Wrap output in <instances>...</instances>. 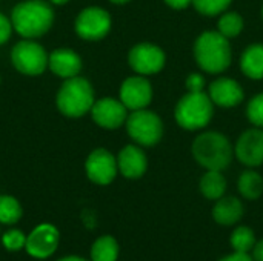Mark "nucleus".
Masks as SVG:
<instances>
[{
	"instance_id": "nucleus-1",
	"label": "nucleus",
	"mask_w": 263,
	"mask_h": 261,
	"mask_svg": "<svg viewBox=\"0 0 263 261\" xmlns=\"http://www.w3.org/2000/svg\"><path fill=\"white\" fill-rule=\"evenodd\" d=\"M54 22L52 8L45 0H25L11 14L12 28L25 38L43 35Z\"/></svg>"
},
{
	"instance_id": "nucleus-2",
	"label": "nucleus",
	"mask_w": 263,
	"mask_h": 261,
	"mask_svg": "<svg viewBox=\"0 0 263 261\" xmlns=\"http://www.w3.org/2000/svg\"><path fill=\"white\" fill-rule=\"evenodd\" d=\"M194 54L199 66L206 72H222L231 63V46L220 32L208 31L199 35Z\"/></svg>"
},
{
	"instance_id": "nucleus-3",
	"label": "nucleus",
	"mask_w": 263,
	"mask_h": 261,
	"mask_svg": "<svg viewBox=\"0 0 263 261\" xmlns=\"http://www.w3.org/2000/svg\"><path fill=\"white\" fill-rule=\"evenodd\" d=\"M193 154L197 163L208 171H222L231 163L233 148L225 135L205 132L194 140Z\"/></svg>"
},
{
	"instance_id": "nucleus-4",
	"label": "nucleus",
	"mask_w": 263,
	"mask_h": 261,
	"mask_svg": "<svg viewBox=\"0 0 263 261\" xmlns=\"http://www.w3.org/2000/svg\"><path fill=\"white\" fill-rule=\"evenodd\" d=\"M59 111L66 117H82L94 105V91L83 77H71L62 85L55 98Z\"/></svg>"
},
{
	"instance_id": "nucleus-5",
	"label": "nucleus",
	"mask_w": 263,
	"mask_h": 261,
	"mask_svg": "<svg viewBox=\"0 0 263 261\" xmlns=\"http://www.w3.org/2000/svg\"><path fill=\"white\" fill-rule=\"evenodd\" d=\"M213 117V102L210 95L202 92H188L176 106L177 123L190 131L200 129L210 123Z\"/></svg>"
},
{
	"instance_id": "nucleus-6",
	"label": "nucleus",
	"mask_w": 263,
	"mask_h": 261,
	"mask_svg": "<svg viewBox=\"0 0 263 261\" xmlns=\"http://www.w3.org/2000/svg\"><path fill=\"white\" fill-rule=\"evenodd\" d=\"M126 131L129 137L142 146L156 145L163 134V125L157 114L145 109L131 112L126 118Z\"/></svg>"
},
{
	"instance_id": "nucleus-7",
	"label": "nucleus",
	"mask_w": 263,
	"mask_h": 261,
	"mask_svg": "<svg viewBox=\"0 0 263 261\" xmlns=\"http://www.w3.org/2000/svg\"><path fill=\"white\" fill-rule=\"evenodd\" d=\"M11 60L15 69L25 75H39L48 66L46 51L32 40L18 42L11 51Z\"/></svg>"
},
{
	"instance_id": "nucleus-8",
	"label": "nucleus",
	"mask_w": 263,
	"mask_h": 261,
	"mask_svg": "<svg viewBox=\"0 0 263 261\" xmlns=\"http://www.w3.org/2000/svg\"><path fill=\"white\" fill-rule=\"evenodd\" d=\"M111 28L109 14L97 6L83 9L76 20V32L85 40H100Z\"/></svg>"
},
{
	"instance_id": "nucleus-9",
	"label": "nucleus",
	"mask_w": 263,
	"mask_h": 261,
	"mask_svg": "<svg viewBox=\"0 0 263 261\" xmlns=\"http://www.w3.org/2000/svg\"><path fill=\"white\" fill-rule=\"evenodd\" d=\"M85 169H86L88 178L92 183L105 186V185H109L116 178L119 166H117V160L112 157L111 152H108L103 148H99L89 154Z\"/></svg>"
},
{
	"instance_id": "nucleus-10",
	"label": "nucleus",
	"mask_w": 263,
	"mask_h": 261,
	"mask_svg": "<svg viewBox=\"0 0 263 261\" xmlns=\"http://www.w3.org/2000/svg\"><path fill=\"white\" fill-rule=\"evenodd\" d=\"M60 234L55 226L52 225H40L37 226L28 237H26V245L25 249L26 252L34 257V258H48L52 255L59 246Z\"/></svg>"
},
{
	"instance_id": "nucleus-11",
	"label": "nucleus",
	"mask_w": 263,
	"mask_h": 261,
	"mask_svg": "<svg viewBox=\"0 0 263 261\" xmlns=\"http://www.w3.org/2000/svg\"><path fill=\"white\" fill-rule=\"evenodd\" d=\"M129 65L131 68L143 75L159 72L165 65L163 51L151 43H140L129 51Z\"/></svg>"
},
{
	"instance_id": "nucleus-12",
	"label": "nucleus",
	"mask_w": 263,
	"mask_h": 261,
	"mask_svg": "<svg viewBox=\"0 0 263 261\" xmlns=\"http://www.w3.org/2000/svg\"><path fill=\"white\" fill-rule=\"evenodd\" d=\"M92 120L105 129H116L122 126L128 115H126V106L116 98H100L94 102L91 108Z\"/></svg>"
},
{
	"instance_id": "nucleus-13",
	"label": "nucleus",
	"mask_w": 263,
	"mask_h": 261,
	"mask_svg": "<svg viewBox=\"0 0 263 261\" xmlns=\"http://www.w3.org/2000/svg\"><path fill=\"white\" fill-rule=\"evenodd\" d=\"M153 98V89L146 78L137 75L129 77L123 82L120 88V102L126 106V109H145Z\"/></svg>"
},
{
	"instance_id": "nucleus-14",
	"label": "nucleus",
	"mask_w": 263,
	"mask_h": 261,
	"mask_svg": "<svg viewBox=\"0 0 263 261\" xmlns=\"http://www.w3.org/2000/svg\"><path fill=\"white\" fill-rule=\"evenodd\" d=\"M237 158L247 166H259L263 163V131L250 129L240 135L236 145Z\"/></svg>"
},
{
	"instance_id": "nucleus-15",
	"label": "nucleus",
	"mask_w": 263,
	"mask_h": 261,
	"mask_svg": "<svg viewBox=\"0 0 263 261\" xmlns=\"http://www.w3.org/2000/svg\"><path fill=\"white\" fill-rule=\"evenodd\" d=\"M48 66L55 75L62 78H71L80 72L82 58L72 49H54L48 57Z\"/></svg>"
},
{
	"instance_id": "nucleus-16",
	"label": "nucleus",
	"mask_w": 263,
	"mask_h": 261,
	"mask_svg": "<svg viewBox=\"0 0 263 261\" xmlns=\"http://www.w3.org/2000/svg\"><path fill=\"white\" fill-rule=\"evenodd\" d=\"M210 98L219 106L231 108L243 100V91L240 85L231 78H217L210 86Z\"/></svg>"
},
{
	"instance_id": "nucleus-17",
	"label": "nucleus",
	"mask_w": 263,
	"mask_h": 261,
	"mask_svg": "<svg viewBox=\"0 0 263 261\" xmlns=\"http://www.w3.org/2000/svg\"><path fill=\"white\" fill-rule=\"evenodd\" d=\"M146 155L137 146L128 145L125 146L117 158L119 171L126 178H139L146 171Z\"/></svg>"
},
{
	"instance_id": "nucleus-18",
	"label": "nucleus",
	"mask_w": 263,
	"mask_h": 261,
	"mask_svg": "<svg viewBox=\"0 0 263 261\" xmlns=\"http://www.w3.org/2000/svg\"><path fill=\"white\" fill-rule=\"evenodd\" d=\"M243 215V205L236 197H222L213 209V218L222 226L236 225Z\"/></svg>"
},
{
	"instance_id": "nucleus-19",
	"label": "nucleus",
	"mask_w": 263,
	"mask_h": 261,
	"mask_svg": "<svg viewBox=\"0 0 263 261\" xmlns=\"http://www.w3.org/2000/svg\"><path fill=\"white\" fill-rule=\"evenodd\" d=\"M242 71L250 78H263V45L248 46L242 55Z\"/></svg>"
},
{
	"instance_id": "nucleus-20",
	"label": "nucleus",
	"mask_w": 263,
	"mask_h": 261,
	"mask_svg": "<svg viewBox=\"0 0 263 261\" xmlns=\"http://www.w3.org/2000/svg\"><path fill=\"white\" fill-rule=\"evenodd\" d=\"M227 189V182L220 171H208L200 178V191L208 200H219L223 197Z\"/></svg>"
},
{
	"instance_id": "nucleus-21",
	"label": "nucleus",
	"mask_w": 263,
	"mask_h": 261,
	"mask_svg": "<svg viewBox=\"0 0 263 261\" xmlns=\"http://www.w3.org/2000/svg\"><path fill=\"white\" fill-rule=\"evenodd\" d=\"M119 257V245L114 237L103 235L97 238L91 248V261H116Z\"/></svg>"
},
{
	"instance_id": "nucleus-22",
	"label": "nucleus",
	"mask_w": 263,
	"mask_h": 261,
	"mask_svg": "<svg viewBox=\"0 0 263 261\" xmlns=\"http://www.w3.org/2000/svg\"><path fill=\"white\" fill-rule=\"evenodd\" d=\"M239 191L248 200H256L263 194V178L254 171H245L239 178Z\"/></svg>"
},
{
	"instance_id": "nucleus-23",
	"label": "nucleus",
	"mask_w": 263,
	"mask_h": 261,
	"mask_svg": "<svg viewBox=\"0 0 263 261\" xmlns=\"http://www.w3.org/2000/svg\"><path fill=\"white\" fill-rule=\"evenodd\" d=\"M22 206L11 195H0V223L14 225L22 218Z\"/></svg>"
},
{
	"instance_id": "nucleus-24",
	"label": "nucleus",
	"mask_w": 263,
	"mask_h": 261,
	"mask_svg": "<svg viewBox=\"0 0 263 261\" xmlns=\"http://www.w3.org/2000/svg\"><path fill=\"white\" fill-rule=\"evenodd\" d=\"M254 245H256L254 232L247 226H239L231 234V246H233L234 252L248 254L251 249H254Z\"/></svg>"
},
{
	"instance_id": "nucleus-25",
	"label": "nucleus",
	"mask_w": 263,
	"mask_h": 261,
	"mask_svg": "<svg viewBox=\"0 0 263 261\" xmlns=\"http://www.w3.org/2000/svg\"><path fill=\"white\" fill-rule=\"evenodd\" d=\"M242 28H243V20L236 12H227L219 20V32L227 38L236 37L237 34H240Z\"/></svg>"
},
{
	"instance_id": "nucleus-26",
	"label": "nucleus",
	"mask_w": 263,
	"mask_h": 261,
	"mask_svg": "<svg viewBox=\"0 0 263 261\" xmlns=\"http://www.w3.org/2000/svg\"><path fill=\"white\" fill-rule=\"evenodd\" d=\"M231 0H193V5L200 14L205 15H217L223 12Z\"/></svg>"
},
{
	"instance_id": "nucleus-27",
	"label": "nucleus",
	"mask_w": 263,
	"mask_h": 261,
	"mask_svg": "<svg viewBox=\"0 0 263 261\" xmlns=\"http://www.w3.org/2000/svg\"><path fill=\"white\" fill-rule=\"evenodd\" d=\"M2 243L8 251H20L26 245V237L22 231L11 229L6 231L2 237Z\"/></svg>"
},
{
	"instance_id": "nucleus-28",
	"label": "nucleus",
	"mask_w": 263,
	"mask_h": 261,
	"mask_svg": "<svg viewBox=\"0 0 263 261\" xmlns=\"http://www.w3.org/2000/svg\"><path fill=\"white\" fill-rule=\"evenodd\" d=\"M248 118L256 126L263 128V94L256 95L248 105Z\"/></svg>"
},
{
	"instance_id": "nucleus-29",
	"label": "nucleus",
	"mask_w": 263,
	"mask_h": 261,
	"mask_svg": "<svg viewBox=\"0 0 263 261\" xmlns=\"http://www.w3.org/2000/svg\"><path fill=\"white\" fill-rule=\"evenodd\" d=\"M203 85H205V80L200 74H191L188 75L186 78V88H188V92H202L203 89Z\"/></svg>"
},
{
	"instance_id": "nucleus-30",
	"label": "nucleus",
	"mask_w": 263,
	"mask_h": 261,
	"mask_svg": "<svg viewBox=\"0 0 263 261\" xmlns=\"http://www.w3.org/2000/svg\"><path fill=\"white\" fill-rule=\"evenodd\" d=\"M11 31H12L11 20L0 12V45H3L5 42H8V38L11 35Z\"/></svg>"
},
{
	"instance_id": "nucleus-31",
	"label": "nucleus",
	"mask_w": 263,
	"mask_h": 261,
	"mask_svg": "<svg viewBox=\"0 0 263 261\" xmlns=\"http://www.w3.org/2000/svg\"><path fill=\"white\" fill-rule=\"evenodd\" d=\"M219 261H254L248 254H242V252H234L228 257H223L222 260Z\"/></svg>"
},
{
	"instance_id": "nucleus-32",
	"label": "nucleus",
	"mask_w": 263,
	"mask_h": 261,
	"mask_svg": "<svg viewBox=\"0 0 263 261\" xmlns=\"http://www.w3.org/2000/svg\"><path fill=\"white\" fill-rule=\"evenodd\" d=\"M165 2H166V5H170L171 8H176V9H183L190 3H193V0H165Z\"/></svg>"
},
{
	"instance_id": "nucleus-33",
	"label": "nucleus",
	"mask_w": 263,
	"mask_h": 261,
	"mask_svg": "<svg viewBox=\"0 0 263 261\" xmlns=\"http://www.w3.org/2000/svg\"><path fill=\"white\" fill-rule=\"evenodd\" d=\"M254 260L263 261V240L254 245Z\"/></svg>"
},
{
	"instance_id": "nucleus-34",
	"label": "nucleus",
	"mask_w": 263,
	"mask_h": 261,
	"mask_svg": "<svg viewBox=\"0 0 263 261\" xmlns=\"http://www.w3.org/2000/svg\"><path fill=\"white\" fill-rule=\"evenodd\" d=\"M59 261H88V260L80 258V257H65V258H62V260H59Z\"/></svg>"
},
{
	"instance_id": "nucleus-35",
	"label": "nucleus",
	"mask_w": 263,
	"mask_h": 261,
	"mask_svg": "<svg viewBox=\"0 0 263 261\" xmlns=\"http://www.w3.org/2000/svg\"><path fill=\"white\" fill-rule=\"evenodd\" d=\"M52 3H55V5H65L66 2H69V0H51Z\"/></svg>"
},
{
	"instance_id": "nucleus-36",
	"label": "nucleus",
	"mask_w": 263,
	"mask_h": 261,
	"mask_svg": "<svg viewBox=\"0 0 263 261\" xmlns=\"http://www.w3.org/2000/svg\"><path fill=\"white\" fill-rule=\"evenodd\" d=\"M109 2H112V3H116V5H123V3H126V2H129V0H109Z\"/></svg>"
}]
</instances>
